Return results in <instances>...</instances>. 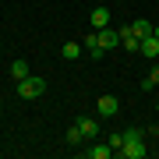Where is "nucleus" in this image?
Masks as SVG:
<instances>
[{"label": "nucleus", "mask_w": 159, "mask_h": 159, "mask_svg": "<svg viewBox=\"0 0 159 159\" xmlns=\"http://www.w3.org/2000/svg\"><path fill=\"white\" fill-rule=\"evenodd\" d=\"M43 92H46V78L43 74H29V78L18 81V96L21 99H35V96H43Z\"/></svg>", "instance_id": "1"}, {"label": "nucleus", "mask_w": 159, "mask_h": 159, "mask_svg": "<svg viewBox=\"0 0 159 159\" xmlns=\"http://www.w3.org/2000/svg\"><path fill=\"white\" fill-rule=\"evenodd\" d=\"M117 156H124V159H145L148 148H145V142H124L117 148Z\"/></svg>", "instance_id": "2"}, {"label": "nucleus", "mask_w": 159, "mask_h": 159, "mask_svg": "<svg viewBox=\"0 0 159 159\" xmlns=\"http://www.w3.org/2000/svg\"><path fill=\"white\" fill-rule=\"evenodd\" d=\"M96 110H99V117H117L120 113V99L117 96H99Z\"/></svg>", "instance_id": "3"}, {"label": "nucleus", "mask_w": 159, "mask_h": 159, "mask_svg": "<svg viewBox=\"0 0 159 159\" xmlns=\"http://www.w3.org/2000/svg\"><path fill=\"white\" fill-rule=\"evenodd\" d=\"M96 35H99V46H102V50H117V46H120V32L110 29V25H106V29H96Z\"/></svg>", "instance_id": "4"}, {"label": "nucleus", "mask_w": 159, "mask_h": 159, "mask_svg": "<svg viewBox=\"0 0 159 159\" xmlns=\"http://www.w3.org/2000/svg\"><path fill=\"white\" fill-rule=\"evenodd\" d=\"M120 46H124L127 53H138V50H142V39L131 32V25H127V29H120Z\"/></svg>", "instance_id": "5"}, {"label": "nucleus", "mask_w": 159, "mask_h": 159, "mask_svg": "<svg viewBox=\"0 0 159 159\" xmlns=\"http://www.w3.org/2000/svg\"><path fill=\"white\" fill-rule=\"evenodd\" d=\"M138 53H142V57H148V60H156V57H159V35H145Z\"/></svg>", "instance_id": "6"}, {"label": "nucleus", "mask_w": 159, "mask_h": 159, "mask_svg": "<svg viewBox=\"0 0 159 159\" xmlns=\"http://www.w3.org/2000/svg\"><path fill=\"white\" fill-rule=\"evenodd\" d=\"M78 127H81V134H85V142H92V138L99 134V120H92V117H78Z\"/></svg>", "instance_id": "7"}, {"label": "nucleus", "mask_w": 159, "mask_h": 159, "mask_svg": "<svg viewBox=\"0 0 159 159\" xmlns=\"http://www.w3.org/2000/svg\"><path fill=\"white\" fill-rule=\"evenodd\" d=\"M89 21H92V29H106V25H110V7H96Z\"/></svg>", "instance_id": "8"}, {"label": "nucleus", "mask_w": 159, "mask_h": 159, "mask_svg": "<svg viewBox=\"0 0 159 159\" xmlns=\"http://www.w3.org/2000/svg\"><path fill=\"white\" fill-rule=\"evenodd\" d=\"M152 29H156V25H152V21H145V18H134V21H131V32H134L138 39H145V35H152Z\"/></svg>", "instance_id": "9"}, {"label": "nucleus", "mask_w": 159, "mask_h": 159, "mask_svg": "<svg viewBox=\"0 0 159 159\" xmlns=\"http://www.w3.org/2000/svg\"><path fill=\"white\" fill-rule=\"evenodd\" d=\"M81 53H85V46H81V43H64V50H60V57H64V60H78Z\"/></svg>", "instance_id": "10"}, {"label": "nucleus", "mask_w": 159, "mask_h": 159, "mask_svg": "<svg viewBox=\"0 0 159 159\" xmlns=\"http://www.w3.org/2000/svg\"><path fill=\"white\" fill-rule=\"evenodd\" d=\"M29 74H32V71H29V60H14V64H11V78H14V81L29 78Z\"/></svg>", "instance_id": "11"}, {"label": "nucleus", "mask_w": 159, "mask_h": 159, "mask_svg": "<svg viewBox=\"0 0 159 159\" xmlns=\"http://www.w3.org/2000/svg\"><path fill=\"white\" fill-rule=\"evenodd\" d=\"M85 156H89V159H110L113 148H110V145H92V148H85Z\"/></svg>", "instance_id": "12"}, {"label": "nucleus", "mask_w": 159, "mask_h": 159, "mask_svg": "<svg viewBox=\"0 0 159 159\" xmlns=\"http://www.w3.org/2000/svg\"><path fill=\"white\" fill-rule=\"evenodd\" d=\"M67 145H74V148H78V145H85V134H81V127H78V124L67 127Z\"/></svg>", "instance_id": "13"}, {"label": "nucleus", "mask_w": 159, "mask_h": 159, "mask_svg": "<svg viewBox=\"0 0 159 159\" xmlns=\"http://www.w3.org/2000/svg\"><path fill=\"white\" fill-rule=\"evenodd\" d=\"M145 138V127H127L124 131V142H142Z\"/></svg>", "instance_id": "14"}, {"label": "nucleus", "mask_w": 159, "mask_h": 159, "mask_svg": "<svg viewBox=\"0 0 159 159\" xmlns=\"http://www.w3.org/2000/svg\"><path fill=\"white\" fill-rule=\"evenodd\" d=\"M106 145H110V148L117 152V148L124 145V131H113V134H106Z\"/></svg>", "instance_id": "15"}, {"label": "nucleus", "mask_w": 159, "mask_h": 159, "mask_svg": "<svg viewBox=\"0 0 159 159\" xmlns=\"http://www.w3.org/2000/svg\"><path fill=\"white\" fill-rule=\"evenodd\" d=\"M148 78H152L156 85H159V64H156V67H152V74H148Z\"/></svg>", "instance_id": "16"}, {"label": "nucleus", "mask_w": 159, "mask_h": 159, "mask_svg": "<svg viewBox=\"0 0 159 159\" xmlns=\"http://www.w3.org/2000/svg\"><path fill=\"white\" fill-rule=\"evenodd\" d=\"M152 35H159V25H156V29H152Z\"/></svg>", "instance_id": "17"}]
</instances>
